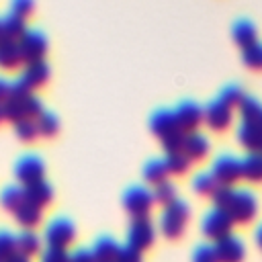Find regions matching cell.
Masks as SVG:
<instances>
[{
  "mask_svg": "<svg viewBox=\"0 0 262 262\" xmlns=\"http://www.w3.org/2000/svg\"><path fill=\"white\" fill-rule=\"evenodd\" d=\"M0 108H2V119L16 123L20 119H37V115L43 111V102L33 92H25L12 86L8 98L0 104Z\"/></svg>",
  "mask_w": 262,
  "mask_h": 262,
  "instance_id": "1",
  "label": "cell"
},
{
  "mask_svg": "<svg viewBox=\"0 0 262 262\" xmlns=\"http://www.w3.org/2000/svg\"><path fill=\"white\" fill-rule=\"evenodd\" d=\"M188 217H190V207H188L186 201L174 199L172 203L164 205V211L160 215V229H162V233L166 237H170V239L178 237L184 231Z\"/></svg>",
  "mask_w": 262,
  "mask_h": 262,
  "instance_id": "2",
  "label": "cell"
},
{
  "mask_svg": "<svg viewBox=\"0 0 262 262\" xmlns=\"http://www.w3.org/2000/svg\"><path fill=\"white\" fill-rule=\"evenodd\" d=\"M233 223H248L256 217L258 213V201L256 194L248 188H233V196L231 203L225 211Z\"/></svg>",
  "mask_w": 262,
  "mask_h": 262,
  "instance_id": "3",
  "label": "cell"
},
{
  "mask_svg": "<svg viewBox=\"0 0 262 262\" xmlns=\"http://www.w3.org/2000/svg\"><path fill=\"white\" fill-rule=\"evenodd\" d=\"M43 237L47 242L49 248H61L66 250V246H70L76 237V225L72 219L63 217V215H57L53 217L47 225H45V231H43Z\"/></svg>",
  "mask_w": 262,
  "mask_h": 262,
  "instance_id": "4",
  "label": "cell"
},
{
  "mask_svg": "<svg viewBox=\"0 0 262 262\" xmlns=\"http://www.w3.org/2000/svg\"><path fill=\"white\" fill-rule=\"evenodd\" d=\"M16 45H18L23 61L31 63V61L43 59V55L47 51V37L39 29H25V33L16 39Z\"/></svg>",
  "mask_w": 262,
  "mask_h": 262,
  "instance_id": "5",
  "label": "cell"
},
{
  "mask_svg": "<svg viewBox=\"0 0 262 262\" xmlns=\"http://www.w3.org/2000/svg\"><path fill=\"white\" fill-rule=\"evenodd\" d=\"M151 205H154L151 190L143 184H131L123 192V207L133 219L135 217H147Z\"/></svg>",
  "mask_w": 262,
  "mask_h": 262,
  "instance_id": "6",
  "label": "cell"
},
{
  "mask_svg": "<svg viewBox=\"0 0 262 262\" xmlns=\"http://www.w3.org/2000/svg\"><path fill=\"white\" fill-rule=\"evenodd\" d=\"M49 74H51L49 63L45 59H37V61L25 63L23 72L18 74V78L12 80V86L18 88V90H25V92H33L35 88H39L41 84L47 82Z\"/></svg>",
  "mask_w": 262,
  "mask_h": 262,
  "instance_id": "7",
  "label": "cell"
},
{
  "mask_svg": "<svg viewBox=\"0 0 262 262\" xmlns=\"http://www.w3.org/2000/svg\"><path fill=\"white\" fill-rule=\"evenodd\" d=\"M211 176L219 186H231L235 180L242 178V162L239 158L231 154H221L213 160L211 166Z\"/></svg>",
  "mask_w": 262,
  "mask_h": 262,
  "instance_id": "8",
  "label": "cell"
},
{
  "mask_svg": "<svg viewBox=\"0 0 262 262\" xmlns=\"http://www.w3.org/2000/svg\"><path fill=\"white\" fill-rule=\"evenodd\" d=\"M231 227H233V221H231V217L225 213V211H221V209H209V211H205V215H203V219H201V231H203V235H207V237H211V239H221V237H225V235H229L231 233Z\"/></svg>",
  "mask_w": 262,
  "mask_h": 262,
  "instance_id": "9",
  "label": "cell"
},
{
  "mask_svg": "<svg viewBox=\"0 0 262 262\" xmlns=\"http://www.w3.org/2000/svg\"><path fill=\"white\" fill-rule=\"evenodd\" d=\"M154 237H156V229H154V223L149 217H135L129 223V229H127V246L129 248L141 252L154 244Z\"/></svg>",
  "mask_w": 262,
  "mask_h": 262,
  "instance_id": "10",
  "label": "cell"
},
{
  "mask_svg": "<svg viewBox=\"0 0 262 262\" xmlns=\"http://www.w3.org/2000/svg\"><path fill=\"white\" fill-rule=\"evenodd\" d=\"M172 111H174L178 129L182 133H192L199 127V123L203 121V106L196 100H192V98L180 100L176 104V108H172Z\"/></svg>",
  "mask_w": 262,
  "mask_h": 262,
  "instance_id": "11",
  "label": "cell"
},
{
  "mask_svg": "<svg viewBox=\"0 0 262 262\" xmlns=\"http://www.w3.org/2000/svg\"><path fill=\"white\" fill-rule=\"evenodd\" d=\"M43 172H45V162L37 154H25L14 164V176L25 186L35 182V180H39V178H43Z\"/></svg>",
  "mask_w": 262,
  "mask_h": 262,
  "instance_id": "12",
  "label": "cell"
},
{
  "mask_svg": "<svg viewBox=\"0 0 262 262\" xmlns=\"http://www.w3.org/2000/svg\"><path fill=\"white\" fill-rule=\"evenodd\" d=\"M215 248V256H217V262H242L244 256H246V246H244V239L229 233L221 239H217L213 244Z\"/></svg>",
  "mask_w": 262,
  "mask_h": 262,
  "instance_id": "13",
  "label": "cell"
},
{
  "mask_svg": "<svg viewBox=\"0 0 262 262\" xmlns=\"http://www.w3.org/2000/svg\"><path fill=\"white\" fill-rule=\"evenodd\" d=\"M149 129H151L154 135L160 137V141L174 135V133H182L178 129V123H176V117H174L172 108H156L149 115Z\"/></svg>",
  "mask_w": 262,
  "mask_h": 262,
  "instance_id": "14",
  "label": "cell"
},
{
  "mask_svg": "<svg viewBox=\"0 0 262 262\" xmlns=\"http://www.w3.org/2000/svg\"><path fill=\"white\" fill-rule=\"evenodd\" d=\"M203 119L205 123L215 129V131H223L229 127L231 123V108L227 104H223L219 98H213L209 100L205 106H203Z\"/></svg>",
  "mask_w": 262,
  "mask_h": 262,
  "instance_id": "15",
  "label": "cell"
},
{
  "mask_svg": "<svg viewBox=\"0 0 262 262\" xmlns=\"http://www.w3.org/2000/svg\"><path fill=\"white\" fill-rule=\"evenodd\" d=\"M235 137L248 151H260L262 149V127L258 123L242 121L237 131H235Z\"/></svg>",
  "mask_w": 262,
  "mask_h": 262,
  "instance_id": "16",
  "label": "cell"
},
{
  "mask_svg": "<svg viewBox=\"0 0 262 262\" xmlns=\"http://www.w3.org/2000/svg\"><path fill=\"white\" fill-rule=\"evenodd\" d=\"M209 139L199 133V131H192V133H184V139H182V154L188 158V160H203L207 154H209Z\"/></svg>",
  "mask_w": 262,
  "mask_h": 262,
  "instance_id": "17",
  "label": "cell"
},
{
  "mask_svg": "<svg viewBox=\"0 0 262 262\" xmlns=\"http://www.w3.org/2000/svg\"><path fill=\"white\" fill-rule=\"evenodd\" d=\"M23 192H25V201L33 203L37 207H45L53 199V186L45 178H39V180L31 182V184L23 186Z\"/></svg>",
  "mask_w": 262,
  "mask_h": 262,
  "instance_id": "18",
  "label": "cell"
},
{
  "mask_svg": "<svg viewBox=\"0 0 262 262\" xmlns=\"http://www.w3.org/2000/svg\"><path fill=\"white\" fill-rule=\"evenodd\" d=\"M119 242L113 237V235H98L92 244V254H94V260L96 262H115L117 254H119Z\"/></svg>",
  "mask_w": 262,
  "mask_h": 262,
  "instance_id": "19",
  "label": "cell"
},
{
  "mask_svg": "<svg viewBox=\"0 0 262 262\" xmlns=\"http://www.w3.org/2000/svg\"><path fill=\"white\" fill-rule=\"evenodd\" d=\"M242 178L262 182V151H248L242 160Z\"/></svg>",
  "mask_w": 262,
  "mask_h": 262,
  "instance_id": "20",
  "label": "cell"
},
{
  "mask_svg": "<svg viewBox=\"0 0 262 262\" xmlns=\"http://www.w3.org/2000/svg\"><path fill=\"white\" fill-rule=\"evenodd\" d=\"M231 37H233V41L237 45L246 47V45H250V43L256 41V25L250 18L242 16V18L233 20V25H231Z\"/></svg>",
  "mask_w": 262,
  "mask_h": 262,
  "instance_id": "21",
  "label": "cell"
},
{
  "mask_svg": "<svg viewBox=\"0 0 262 262\" xmlns=\"http://www.w3.org/2000/svg\"><path fill=\"white\" fill-rule=\"evenodd\" d=\"M12 215H14L16 223L23 225V229H33L41 223V207H37L33 203H27V201H23L20 207Z\"/></svg>",
  "mask_w": 262,
  "mask_h": 262,
  "instance_id": "22",
  "label": "cell"
},
{
  "mask_svg": "<svg viewBox=\"0 0 262 262\" xmlns=\"http://www.w3.org/2000/svg\"><path fill=\"white\" fill-rule=\"evenodd\" d=\"M20 63H23V57H20L16 41L2 39L0 41V70H16Z\"/></svg>",
  "mask_w": 262,
  "mask_h": 262,
  "instance_id": "23",
  "label": "cell"
},
{
  "mask_svg": "<svg viewBox=\"0 0 262 262\" xmlns=\"http://www.w3.org/2000/svg\"><path fill=\"white\" fill-rule=\"evenodd\" d=\"M23 201H25L23 186H18V184L10 182V184H4V186L0 188V205H2L6 211L14 213V211L20 207V203H23Z\"/></svg>",
  "mask_w": 262,
  "mask_h": 262,
  "instance_id": "24",
  "label": "cell"
},
{
  "mask_svg": "<svg viewBox=\"0 0 262 262\" xmlns=\"http://www.w3.org/2000/svg\"><path fill=\"white\" fill-rule=\"evenodd\" d=\"M39 250H41V239L33 229H23L20 233H16V252L31 258Z\"/></svg>",
  "mask_w": 262,
  "mask_h": 262,
  "instance_id": "25",
  "label": "cell"
},
{
  "mask_svg": "<svg viewBox=\"0 0 262 262\" xmlns=\"http://www.w3.org/2000/svg\"><path fill=\"white\" fill-rule=\"evenodd\" d=\"M141 174H143V180H145V182H149V184H158V182L166 180L168 170H166L162 158H151V160H147V162L143 164Z\"/></svg>",
  "mask_w": 262,
  "mask_h": 262,
  "instance_id": "26",
  "label": "cell"
},
{
  "mask_svg": "<svg viewBox=\"0 0 262 262\" xmlns=\"http://www.w3.org/2000/svg\"><path fill=\"white\" fill-rule=\"evenodd\" d=\"M35 125H37V133L39 135H45V137H51V135H55L59 131V119H57V115L51 113V111H45V108L37 115Z\"/></svg>",
  "mask_w": 262,
  "mask_h": 262,
  "instance_id": "27",
  "label": "cell"
},
{
  "mask_svg": "<svg viewBox=\"0 0 262 262\" xmlns=\"http://www.w3.org/2000/svg\"><path fill=\"white\" fill-rule=\"evenodd\" d=\"M242 59L252 70H262V41H254L246 47H242Z\"/></svg>",
  "mask_w": 262,
  "mask_h": 262,
  "instance_id": "28",
  "label": "cell"
},
{
  "mask_svg": "<svg viewBox=\"0 0 262 262\" xmlns=\"http://www.w3.org/2000/svg\"><path fill=\"white\" fill-rule=\"evenodd\" d=\"M164 166L168 170V174H184L190 166V160L182 154V151H172V154H166L164 158Z\"/></svg>",
  "mask_w": 262,
  "mask_h": 262,
  "instance_id": "29",
  "label": "cell"
},
{
  "mask_svg": "<svg viewBox=\"0 0 262 262\" xmlns=\"http://www.w3.org/2000/svg\"><path fill=\"white\" fill-rule=\"evenodd\" d=\"M239 113H242V121H252V123H256V121L260 119V115H262V104H260L258 98L246 94V96L242 98V102H239Z\"/></svg>",
  "mask_w": 262,
  "mask_h": 262,
  "instance_id": "30",
  "label": "cell"
},
{
  "mask_svg": "<svg viewBox=\"0 0 262 262\" xmlns=\"http://www.w3.org/2000/svg\"><path fill=\"white\" fill-rule=\"evenodd\" d=\"M2 23H4V37L6 39H12V41H16L23 33H25V18H20V16H16V14H12V12H8L6 16H2Z\"/></svg>",
  "mask_w": 262,
  "mask_h": 262,
  "instance_id": "31",
  "label": "cell"
},
{
  "mask_svg": "<svg viewBox=\"0 0 262 262\" xmlns=\"http://www.w3.org/2000/svg\"><path fill=\"white\" fill-rule=\"evenodd\" d=\"M246 94H244V90H242V86L239 84H225L221 90H219V100L223 102V104H227L229 108L231 106H239V102H242V98H244Z\"/></svg>",
  "mask_w": 262,
  "mask_h": 262,
  "instance_id": "32",
  "label": "cell"
},
{
  "mask_svg": "<svg viewBox=\"0 0 262 262\" xmlns=\"http://www.w3.org/2000/svg\"><path fill=\"white\" fill-rule=\"evenodd\" d=\"M151 196H154L156 203H164V205H168V203H172L174 199H178V196H176V186H174V182H170V180H162V182L154 184Z\"/></svg>",
  "mask_w": 262,
  "mask_h": 262,
  "instance_id": "33",
  "label": "cell"
},
{
  "mask_svg": "<svg viewBox=\"0 0 262 262\" xmlns=\"http://www.w3.org/2000/svg\"><path fill=\"white\" fill-rule=\"evenodd\" d=\"M192 188L199 192V194H205V196H209V194H213V190L217 188V182H215V178L211 176V172H199V174H194V178H192Z\"/></svg>",
  "mask_w": 262,
  "mask_h": 262,
  "instance_id": "34",
  "label": "cell"
},
{
  "mask_svg": "<svg viewBox=\"0 0 262 262\" xmlns=\"http://www.w3.org/2000/svg\"><path fill=\"white\" fill-rule=\"evenodd\" d=\"M14 133L20 141H33L39 133H37V125L35 119H20L14 123Z\"/></svg>",
  "mask_w": 262,
  "mask_h": 262,
  "instance_id": "35",
  "label": "cell"
},
{
  "mask_svg": "<svg viewBox=\"0 0 262 262\" xmlns=\"http://www.w3.org/2000/svg\"><path fill=\"white\" fill-rule=\"evenodd\" d=\"M16 252V235L10 229L0 227V262Z\"/></svg>",
  "mask_w": 262,
  "mask_h": 262,
  "instance_id": "36",
  "label": "cell"
},
{
  "mask_svg": "<svg viewBox=\"0 0 262 262\" xmlns=\"http://www.w3.org/2000/svg\"><path fill=\"white\" fill-rule=\"evenodd\" d=\"M231 196H233V188L231 186H219V184L211 194L215 209H221V211H227V207L231 203Z\"/></svg>",
  "mask_w": 262,
  "mask_h": 262,
  "instance_id": "37",
  "label": "cell"
},
{
  "mask_svg": "<svg viewBox=\"0 0 262 262\" xmlns=\"http://www.w3.org/2000/svg\"><path fill=\"white\" fill-rule=\"evenodd\" d=\"M192 262H217L215 248L211 244H199L192 250Z\"/></svg>",
  "mask_w": 262,
  "mask_h": 262,
  "instance_id": "38",
  "label": "cell"
},
{
  "mask_svg": "<svg viewBox=\"0 0 262 262\" xmlns=\"http://www.w3.org/2000/svg\"><path fill=\"white\" fill-rule=\"evenodd\" d=\"M41 262H70V254L61 248H45L41 254Z\"/></svg>",
  "mask_w": 262,
  "mask_h": 262,
  "instance_id": "39",
  "label": "cell"
},
{
  "mask_svg": "<svg viewBox=\"0 0 262 262\" xmlns=\"http://www.w3.org/2000/svg\"><path fill=\"white\" fill-rule=\"evenodd\" d=\"M115 262H141V252L129 248L127 244L119 248V254L115 258Z\"/></svg>",
  "mask_w": 262,
  "mask_h": 262,
  "instance_id": "40",
  "label": "cell"
},
{
  "mask_svg": "<svg viewBox=\"0 0 262 262\" xmlns=\"http://www.w3.org/2000/svg\"><path fill=\"white\" fill-rule=\"evenodd\" d=\"M182 139H184V133H174V135L162 139V147L166 149V154L182 151Z\"/></svg>",
  "mask_w": 262,
  "mask_h": 262,
  "instance_id": "41",
  "label": "cell"
},
{
  "mask_svg": "<svg viewBox=\"0 0 262 262\" xmlns=\"http://www.w3.org/2000/svg\"><path fill=\"white\" fill-rule=\"evenodd\" d=\"M31 10H33V2L31 0H12L10 2V12L20 16V18H25Z\"/></svg>",
  "mask_w": 262,
  "mask_h": 262,
  "instance_id": "42",
  "label": "cell"
},
{
  "mask_svg": "<svg viewBox=\"0 0 262 262\" xmlns=\"http://www.w3.org/2000/svg\"><path fill=\"white\" fill-rule=\"evenodd\" d=\"M70 262H96V260H94V254L90 248L80 246L70 254Z\"/></svg>",
  "mask_w": 262,
  "mask_h": 262,
  "instance_id": "43",
  "label": "cell"
},
{
  "mask_svg": "<svg viewBox=\"0 0 262 262\" xmlns=\"http://www.w3.org/2000/svg\"><path fill=\"white\" fill-rule=\"evenodd\" d=\"M10 88H12V82H10V80H6L4 76H0V104H2V102L8 98Z\"/></svg>",
  "mask_w": 262,
  "mask_h": 262,
  "instance_id": "44",
  "label": "cell"
},
{
  "mask_svg": "<svg viewBox=\"0 0 262 262\" xmlns=\"http://www.w3.org/2000/svg\"><path fill=\"white\" fill-rule=\"evenodd\" d=\"M2 262H31V258L29 256H25V254H20V252H14V254H10L6 260H2Z\"/></svg>",
  "mask_w": 262,
  "mask_h": 262,
  "instance_id": "45",
  "label": "cell"
},
{
  "mask_svg": "<svg viewBox=\"0 0 262 262\" xmlns=\"http://www.w3.org/2000/svg\"><path fill=\"white\" fill-rule=\"evenodd\" d=\"M254 237H256V242H258V246L262 248V223L256 227V231H254Z\"/></svg>",
  "mask_w": 262,
  "mask_h": 262,
  "instance_id": "46",
  "label": "cell"
},
{
  "mask_svg": "<svg viewBox=\"0 0 262 262\" xmlns=\"http://www.w3.org/2000/svg\"><path fill=\"white\" fill-rule=\"evenodd\" d=\"M2 39H6V37H4V23H2V16H0V41Z\"/></svg>",
  "mask_w": 262,
  "mask_h": 262,
  "instance_id": "47",
  "label": "cell"
},
{
  "mask_svg": "<svg viewBox=\"0 0 262 262\" xmlns=\"http://www.w3.org/2000/svg\"><path fill=\"white\" fill-rule=\"evenodd\" d=\"M256 123H258V125H260V127H262V115H260V119H258V121H256Z\"/></svg>",
  "mask_w": 262,
  "mask_h": 262,
  "instance_id": "48",
  "label": "cell"
},
{
  "mask_svg": "<svg viewBox=\"0 0 262 262\" xmlns=\"http://www.w3.org/2000/svg\"><path fill=\"white\" fill-rule=\"evenodd\" d=\"M0 121H2V108H0Z\"/></svg>",
  "mask_w": 262,
  "mask_h": 262,
  "instance_id": "49",
  "label": "cell"
},
{
  "mask_svg": "<svg viewBox=\"0 0 262 262\" xmlns=\"http://www.w3.org/2000/svg\"><path fill=\"white\" fill-rule=\"evenodd\" d=\"M260 151H262V149H260Z\"/></svg>",
  "mask_w": 262,
  "mask_h": 262,
  "instance_id": "50",
  "label": "cell"
}]
</instances>
